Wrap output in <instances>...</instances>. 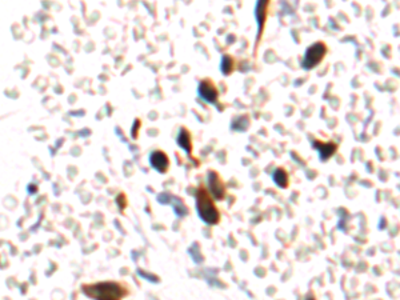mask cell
<instances>
[{"mask_svg":"<svg viewBox=\"0 0 400 300\" xmlns=\"http://www.w3.org/2000/svg\"><path fill=\"white\" fill-rule=\"evenodd\" d=\"M82 291L94 300H122L127 295V291L120 284L114 282L84 284Z\"/></svg>","mask_w":400,"mask_h":300,"instance_id":"obj_1","label":"cell"},{"mask_svg":"<svg viewBox=\"0 0 400 300\" xmlns=\"http://www.w3.org/2000/svg\"><path fill=\"white\" fill-rule=\"evenodd\" d=\"M196 209L200 218L208 224H216L220 219L216 206L204 187H200L196 191Z\"/></svg>","mask_w":400,"mask_h":300,"instance_id":"obj_2","label":"cell"},{"mask_svg":"<svg viewBox=\"0 0 400 300\" xmlns=\"http://www.w3.org/2000/svg\"><path fill=\"white\" fill-rule=\"evenodd\" d=\"M326 46L323 43H316L314 46L307 50L304 56V60H303V67L309 70V68L315 67L316 65H319L320 61L323 60V57L326 55Z\"/></svg>","mask_w":400,"mask_h":300,"instance_id":"obj_3","label":"cell"},{"mask_svg":"<svg viewBox=\"0 0 400 300\" xmlns=\"http://www.w3.org/2000/svg\"><path fill=\"white\" fill-rule=\"evenodd\" d=\"M200 98L204 99L208 103H216L217 100V90L211 80H202L199 84Z\"/></svg>","mask_w":400,"mask_h":300,"instance_id":"obj_4","label":"cell"},{"mask_svg":"<svg viewBox=\"0 0 400 300\" xmlns=\"http://www.w3.org/2000/svg\"><path fill=\"white\" fill-rule=\"evenodd\" d=\"M208 188H210V192L212 194L215 199L223 200L224 196H226V189H224L223 183L220 182L219 176L215 174L214 171H211L208 174Z\"/></svg>","mask_w":400,"mask_h":300,"instance_id":"obj_5","label":"cell"},{"mask_svg":"<svg viewBox=\"0 0 400 300\" xmlns=\"http://www.w3.org/2000/svg\"><path fill=\"white\" fill-rule=\"evenodd\" d=\"M149 163L159 174H164L168 169V156L162 151H155L149 156Z\"/></svg>","mask_w":400,"mask_h":300,"instance_id":"obj_6","label":"cell"},{"mask_svg":"<svg viewBox=\"0 0 400 300\" xmlns=\"http://www.w3.org/2000/svg\"><path fill=\"white\" fill-rule=\"evenodd\" d=\"M177 144L182 147L183 149H186L187 152H191V136L190 132L187 131L186 128H182L177 135Z\"/></svg>","mask_w":400,"mask_h":300,"instance_id":"obj_7","label":"cell"},{"mask_svg":"<svg viewBox=\"0 0 400 300\" xmlns=\"http://www.w3.org/2000/svg\"><path fill=\"white\" fill-rule=\"evenodd\" d=\"M272 178H274V182L276 183V186L282 187V188H285V187L288 186V176H287L284 169L278 168L274 172Z\"/></svg>","mask_w":400,"mask_h":300,"instance_id":"obj_8","label":"cell"},{"mask_svg":"<svg viewBox=\"0 0 400 300\" xmlns=\"http://www.w3.org/2000/svg\"><path fill=\"white\" fill-rule=\"evenodd\" d=\"M316 145L319 147V151H320V156H322V159H327L329 158V156L332 155L334 152L336 151V147L334 144H319V143H316Z\"/></svg>","mask_w":400,"mask_h":300,"instance_id":"obj_9","label":"cell"},{"mask_svg":"<svg viewBox=\"0 0 400 300\" xmlns=\"http://www.w3.org/2000/svg\"><path fill=\"white\" fill-rule=\"evenodd\" d=\"M221 72L226 75L230 74L232 71V59H231L228 55H224L223 59H221Z\"/></svg>","mask_w":400,"mask_h":300,"instance_id":"obj_10","label":"cell"}]
</instances>
